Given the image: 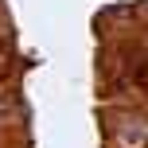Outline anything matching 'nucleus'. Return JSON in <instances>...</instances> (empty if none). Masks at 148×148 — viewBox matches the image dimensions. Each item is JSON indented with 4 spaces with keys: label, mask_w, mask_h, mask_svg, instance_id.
Here are the masks:
<instances>
[{
    "label": "nucleus",
    "mask_w": 148,
    "mask_h": 148,
    "mask_svg": "<svg viewBox=\"0 0 148 148\" xmlns=\"http://www.w3.org/2000/svg\"><path fill=\"white\" fill-rule=\"evenodd\" d=\"M121 144H129V148H148V117L129 121V125L121 129Z\"/></svg>",
    "instance_id": "obj_1"
},
{
    "label": "nucleus",
    "mask_w": 148,
    "mask_h": 148,
    "mask_svg": "<svg viewBox=\"0 0 148 148\" xmlns=\"http://www.w3.org/2000/svg\"><path fill=\"white\" fill-rule=\"evenodd\" d=\"M12 62H16L12 43H8V39H0V78H8V74H12Z\"/></svg>",
    "instance_id": "obj_2"
}]
</instances>
